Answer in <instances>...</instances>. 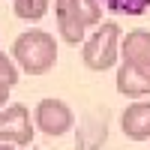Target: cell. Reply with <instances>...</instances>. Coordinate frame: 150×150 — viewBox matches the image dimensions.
Masks as SVG:
<instances>
[{
	"instance_id": "8992f818",
	"label": "cell",
	"mask_w": 150,
	"mask_h": 150,
	"mask_svg": "<svg viewBox=\"0 0 150 150\" xmlns=\"http://www.w3.org/2000/svg\"><path fill=\"white\" fill-rule=\"evenodd\" d=\"M117 90L123 96L150 93V63H123L117 72Z\"/></svg>"
},
{
	"instance_id": "30bf717a",
	"label": "cell",
	"mask_w": 150,
	"mask_h": 150,
	"mask_svg": "<svg viewBox=\"0 0 150 150\" xmlns=\"http://www.w3.org/2000/svg\"><path fill=\"white\" fill-rule=\"evenodd\" d=\"M105 6H111L114 12H126V15H138L150 6V0H105Z\"/></svg>"
},
{
	"instance_id": "4fadbf2b",
	"label": "cell",
	"mask_w": 150,
	"mask_h": 150,
	"mask_svg": "<svg viewBox=\"0 0 150 150\" xmlns=\"http://www.w3.org/2000/svg\"><path fill=\"white\" fill-rule=\"evenodd\" d=\"M0 150H15V144H3L0 141Z\"/></svg>"
},
{
	"instance_id": "9c48e42d",
	"label": "cell",
	"mask_w": 150,
	"mask_h": 150,
	"mask_svg": "<svg viewBox=\"0 0 150 150\" xmlns=\"http://www.w3.org/2000/svg\"><path fill=\"white\" fill-rule=\"evenodd\" d=\"M48 3L51 0H15V15L24 21H39L48 12Z\"/></svg>"
},
{
	"instance_id": "7a4b0ae2",
	"label": "cell",
	"mask_w": 150,
	"mask_h": 150,
	"mask_svg": "<svg viewBox=\"0 0 150 150\" xmlns=\"http://www.w3.org/2000/svg\"><path fill=\"white\" fill-rule=\"evenodd\" d=\"M12 57L18 60V66L30 75H42L54 66L57 60V42L51 33L45 30H27L21 33L15 45H12Z\"/></svg>"
},
{
	"instance_id": "3957f363",
	"label": "cell",
	"mask_w": 150,
	"mask_h": 150,
	"mask_svg": "<svg viewBox=\"0 0 150 150\" xmlns=\"http://www.w3.org/2000/svg\"><path fill=\"white\" fill-rule=\"evenodd\" d=\"M117 54H120V27L114 21H105L99 24L96 33L84 42V63L87 69H111L117 63Z\"/></svg>"
},
{
	"instance_id": "5b68a950",
	"label": "cell",
	"mask_w": 150,
	"mask_h": 150,
	"mask_svg": "<svg viewBox=\"0 0 150 150\" xmlns=\"http://www.w3.org/2000/svg\"><path fill=\"white\" fill-rule=\"evenodd\" d=\"M72 111L66 102H60V99H42L39 105H36V126H39L45 135H63L72 129Z\"/></svg>"
},
{
	"instance_id": "8fae6325",
	"label": "cell",
	"mask_w": 150,
	"mask_h": 150,
	"mask_svg": "<svg viewBox=\"0 0 150 150\" xmlns=\"http://www.w3.org/2000/svg\"><path fill=\"white\" fill-rule=\"evenodd\" d=\"M0 84H6V87L18 84V69L12 63V57H6V51H0Z\"/></svg>"
},
{
	"instance_id": "ba28073f",
	"label": "cell",
	"mask_w": 150,
	"mask_h": 150,
	"mask_svg": "<svg viewBox=\"0 0 150 150\" xmlns=\"http://www.w3.org/2000/svg\"><path fill=\"white\" fill-rule=\"evenodd\" d=\"M123 63H150V30H132L120 42Z\"/></svg>"
},
{
	"instance_id": "7c38bea8",
	"label": "cell",
	"mask_w": 150,
	"mask_h": 150,
	"mask_svg": "<svg viewBox=\"0 0 150 150\" xmlns=\"http://www.w3.org/2000/svg\"><path fill=\"white\" fill-rule=\"evenodd\" d=\"M6 96H9V87H6V84H0V108L6 105Z\"/></svg>"
},
{
	"instance_id": "6da1fadb",
	"label": "cell",
	"mask_w": 150,
	"mask_h": 150,
	"mask_svg": "<svg viewBox=\"0 0 150 150\" xmlns=\"http://www.w3.org/2000/svg\"><path fill=\"white\" fill-rule=\"evenodd\" d=\"M54 12H57L60 36L69 45H78L84 39V33L102 21L99 0H54Z\"/></svg>"
},
{
	"instance_id": "52a82bcc",
	"label": "cell",
	"mask_w": 150,
	"mask_h": 150,
	"mask_svg": "<svg viewBox=\"0 0 150 150\" xmlns=\"http://www.w3.org/2000/svg\"><path fill=\"white\" fill-rule=\"evenodd\" d=\"M120 126L126 132V138H132V141L150 138V102H132L123 111Z\"/></svg>"
},
{
	"instance_id": "277c9868",
	"label": "cell",
	"mask_w": 150,
	"mask_h": 150,
	"mask_svg": "<svg viewBox=\"0 0 150 150\" xmlns=\"http://www.w3.org/2000/svg\"><path fill=\"white\" fill-rule=\"evenodd\" d=\"M0 141L24 147L33 141V126H30V111L24 105H9L0 111Z\"/></svg>"
}]
</instances>
